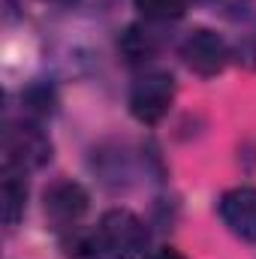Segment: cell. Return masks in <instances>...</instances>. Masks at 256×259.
Listing matches in <instances>:
<instances>
[{"label":"cell","mask_w":256,"mask_h":259,"mask_svg":"<svg viewBox=\"0 0 256 259\" xmlns=\"http://www.w3.org/2000/svg\"><path fill=\"white\" fill-rule=\"evenodd\" d=\"M100 232L112 259H151V235L145 223L127 208L106 211L100 220Z\"/></svg>","instance_id":"6da1fadb"},{"label":"cell","mask_w":256,"mask_h":259,"mask_svg":"<svg viewBox=\"0 0 256 259\" xmlns=\"http://www.w3.org/2000/svg\"><path fill=\"white\" fill-rule=\"evenodd\" d=\"M172 100H175V78L166 69H148L130 88V115L142 124H157L172 109Z\"/></svg>","instance_id":"7a4b0ae2"},{"label":"cell","mask_w":256,"mask_h":259,"mask_svg":"<svg viewBox=\"0 0 256 259\" xmlns=\"http://www.w3.org/2000/svg\"><path fill=\"white\" fill-rule=\"evenodd\" d=\"M52 160L49 136L33 124H15L3 133V166L12 172H30Z\"/></svg>","instance_id":"3957f363"},{"label":"cell","mask_w":256,"mask_h":259,"mask_svg":"<svg viewBox=\"0 0 256 259\" xmlns=\"http://www.w3.org/2000/svg\"><path fill=\"white\" fill-rule=\"evenodd\" d=\"M181 58H184V64L190 66L196 75L211 78V75L223 72V66L229 61V49H226L223 36H217L214 30L196 27L181 42Z\"/></svg>","instance_id":"277c9868"},{"label":"cell","mask_w":256,"mask_h":259,"mask_svg":"<svg viewBox=\"0 0 256 259\" xmlns=\"http://www.w3.org/2000/svg\"><path fill=\"white\" fill-rule=\"evenodd\" d=\"M42 208H46V217L55 229H72L88 211V190L69 178L55 181L42 193Z\"/></svg>","instance_id":"5b68a950"},{"label":"cell","mask_w":256,"mask_h":259,"mask_svg":"<svg viewBox=\"0 0 256 259\" xmlns=\"http://www.w3.org/2000/svg\"><path fill=\"white\" fill-rule=\"evenodd\" d=\"M220 220L235 238L256 244V187L226 190L220 196Z\"/></svg>","instance_id":"8992f818"},{"label":"cell","mask_w":256,"mask_h":259,"mask_svg":"<svg viewBox=\"0 0 256 259\" xmlns=\"http://www.w3.org/2000/svg\"><path fill=\"white\" fill-rule=\"evenodd\" d=\"M24 202H27L24 175L6 169L3 172V187H0V208H3V223L6 226H15L24 217Z\"/></svg>","instance_id":"52a82bcc"},{"label":"cell","mask_w":256,"mask_h":259,"mask_svg":"<svg viewBox=\"0 0 256 259\" xmlns=\"http://www.w3.org/2000/svg\"><path fill=\"white\" fill-rule=\"evenodd\" d=\"M157 49H160L157 33L148 30V27H142V24L127 27V33L121 36V52L127 55L130 61H145V58H151Z\"/></svg>","instance_id":"ba28073f"},{"label":"cell","mask_w":256,"mask_h":259,"mask_svg":"<svg viewBox=\"0 0 256 259\" xmlns=\"http://www.w3.org/2000/svg\"><path fill=\"white\" fill-rule=\"evenodd\" d=\"M148 21H175L187 12V0H133Z\"/></svg>","instance_id":"9c48e42d"},{"label":"cell","mask_w":256,"mask_h":259,"mask_svg":"<svg viewBox=\"0 0 256 259\" xmlns=\"http://www.w3.org/2000/svg\"><path fill=\"white\" fill-rule=\"evenodd\" d=\"M154 259H187L181 250H175V247H163V250H157V256Z\"/></svg>","instance_id":"30bf717a"},{"label":"cell","mask_w":256,"mask_h":259,"mask_svg":"<svg viewBox=\"0 0 256 259\" xmlns=\"http://www.w3.org/2000/svg\"><path fill=\"white\" fill-rule=\"evenodd\" d=\"M49 3H69V0H49Z\"/></svg>","instance_id":"8fae6325"}]
</instances>
